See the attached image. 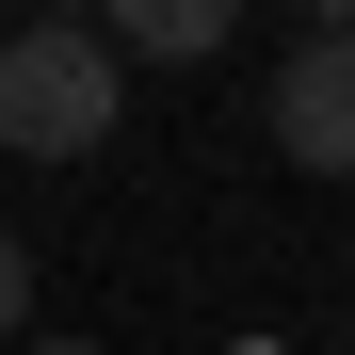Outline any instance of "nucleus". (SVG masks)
Masks as SVG:
<instances>
[{
	"label": "nucleus",
	"mask_w": 355,
	"mask_h": 355,
	"mask_svg": "<svg viewBox=\"0 0 355 355\" xmlns=\"http://www.w3.org/2000/svg\"><path fill=\"white\" fill-rule=\"evenodd\" d=\"M130 81H113V33L97 17H17L0 33V162H97Z\"/></svg>",
	"instance_id": "1"
},
{
	"label": "nucleus",
	"mask_w": 355,
	"mask_h": 355,
	"mask_svg": "<svg viewBox=\"0 0 355 355\" xmlns=\"http://www.w3.org/2000/svg\"><path fill=\"white\" fill-rule=\"evenodd\" d=\"M259 97H275V146L307 162V178H355V17H307V33L275 49Z\"/></svg>",
	"instance_id": "2"
},
{
	"label": "nucleus",
	"mask_w": 355,
	"mask_h": 355,
	"mask_svg": "<svg viewBox=\"0 0 355 355\" xmlns=\"http://www.w3.org/2000/svg\"><path fill=\"white\" fill-rule=\"evenodd\" d=\"M130 49L146 65H210L226 49V0H130V17H113V65H130Z\"/></svg>",
	"instance_id": "3"
},
{
	"label": "nucleus",
	"mask_w": 355,
	"mask_h": 355,
	"mask_svg": "<svg viewBox=\"0 0 355 355\" xmlns=\"http://www.w3.org/2000/svg\"><path fill=\"white\" fill-rule=\"evenodd\" d=\"M17 323H33V243L0 226V339H17Z\"/></svg>",
	"instance_id": "4"
},
{
	"label": "nucleus",
	"mask_w": 355,
	"mask_h": 355,
	"mask_svg": "<svg viewBox=\"0 0 355 355\" xmlns=\"http://www.w3.org/2000/svg\"><path fill=\"white\" fill-rule=\"evenodd\" d=\"M17 355H97V339H17Z\"/></svg>",
	"instance_id": "5"
}]
</instances>
